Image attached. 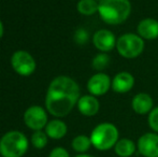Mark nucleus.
<instances>
[{
  "label": "nucleus",
  "instance_id": "obj_1",
  "mask_svg": "<svg viewBox=\"0 0 158 157\" xmlns=\"http://www.w3.org/2000/svg\"><path fill=\"white\" fill-rule=\"evenodd\" d=\"M80 99V87L69 76H57L51 82L45 97L46 110L56 118L68 115Z\"/></svg>",
  "mask_w": 158,
  "mask_h": 157
},
{
  "label": "nucleus",
  "instance_id": "obj_2",
  "mask_svg": "<svg viewBox=\"0 0 158 157\" xmlns=\"http://www.w3.org/2000/svg\"><path fill=\"white\" fill-rule=\"evenodd\" d=\"M98 13L104 23L119 25L130 15L131 3L129 0H100Z\"/></svg>",
  "mask_w": 158,
  "mask_h": 157
},
{
  "label": "nucleus",
  "instance_id": "obj_3",
  "mask_svg": "<svg viewBox=\"0 0 158 157\" xmlns=\"http://www.w3.org/2000/svg\"><path fill=\"white\" fill-rule=\"evenodd\" d=\"M93 147L98 151H109L114 149L119 140V131L112 123H100L93 129L89 136Z\"/></svg>",
  "mask_w": 158,
  "mask_h": 157
},
{
  "label": "nucleus",
  "instance_id": "obj_4",
  "mask_svg": "<svg viewBox=\"0 0 158 157\" xmlns=\"http://www.w3.org/2000/svg\"><path fill=\"white\" fill-rule=\"evenodd\" d=\"M29 142L21 131L12 130L0 139V155L2 157H22L26 154Z\"/></svg>",
  "mask_w": 158,
  "mask_h": 157
},
{
  "label": "nucleus",
  "instance_id": "obj_5",
  "mask_svg": "<svg viewBox=\"0 0 158 157\" xmlns=\"http://www.w3.org/2000/svg\"><path fill=\"white\" fill-rule=\"evenodd\" d=\"M144 40L138 34H124L117 39L116 50L122 57L127 59L137 58L144 51Z\"/></svg>",
  "mask_w": 158,
  "mask_h": 157
},
{
  "label": "nucleus",
  "instance_id": "obj_6",
  "mask_svg": "<svg viewBox=\"0 0 158 157\" xmlns=\"http://www.w3.org/2000/svg\"><path fill=\"white\" fill-rule=\"evenodd\" d=\"M11 65L17 74L28 76L35 70V61L33 57L26 51H17L12 55Z\"/></svg>",
  "mask_w": 158,
  "mask_h": 157
},
{
  "label": "nucleus",
  "instance_id": "obj_7",
  "mask_svg": "<svg viewBox=\"0 0 158 157\" xmlns=\"http://www.w3.org/2000/svg\"><path fill=\"white\" fill-rule=\"evenodd\" d=\"M24 122L26 126L30 129L35 130H41L48 125V114L43 108L39 105H32L28 108L24 113Z\"/></svg>",
  "mask_w": 158,
  "mask_h": 157
},
{
  "label": "nucleus",
  "instance_id": "obj_8",
  "mask_svg": "<svg viewBox=\"0 0 158 157\" xmlns=\"http://www.w3.org/2000/svg\"><path fill=\"white\" fill-rule=\"evenodd\" d=\"M137 150L143 157H158V134H143L137 142Z\"/></svg>",
  "mask_w": 158,
  "mask_h": 157
},
{
  "label": "nucleus",
  "instance_id": "obj_9",
  "mask_svg": "<svg viewBox=\"0 0 158 157\" xmlns=\"http://www.w3.org/2000/svg\"><path fill=\"white\" fill-rule=\"evenodd\" d=\"M111 85H112V81H111L110 76L106 73L99 72V73L94 74L88 80L87 89L90 93V95L98 97L106 94L111 88Z\"/></svg>",
  "mask_w": 158,
  "mask_h": 157
},
{
  "label": "nucleus",
  "instance_id": "obj_10",
  "mask_svg": "<svg viewBox=\"0 0 158 157\" xmlns=\"http://www.w3.org/2000/svg\"><path fill=\"white\" fill-rule=\"evenodd\" d=\"M117 39L114 34L108 29H100L96 31L93 37V43L95 48L101 53L111 52L114 48H116Z\"/></svg>",
  "mask_w": 158,
  "mask_h": 157
},
{
  "label": "nucleus",
  "instance_id": "obj_11",
  "mask_svg": "<svg viewBox=\"0 0 158 157\" xmlns=\"http://www.w3.org/2000/svg\"><path fill=\"white\" fill-rule=\"evenodd\" d=\"M135 85V78L131 73L123 71L117 73L112 80L111 88L117 94H126L130 92Z\"/></svg>",
  "mask_w": 158,
  "mask_h": 157
},
{
  "label": "nucleus",
  "instance_id": "obj_12",
  "mask_svg": "<svg viewBox=\"0 0 158 157\" xmlns=\"http://www.w3.org/2000/svg\"><path fill=\"white\" fill-rule=\"evenodd\" d=\"M137 34L142 39L155 40L158 38V21L155 19H144L138 24Z\"/></svg>",
  "mask_w": 158,
  "mask_h": 157
},
{
  "label": "nucleus",
  "instance_id": "obj_13",
  "mask_svg": "<svg viewBox=\"0 0 158 157\" xmlns=\"http://www.w3.org/2000/svg\"><path fill=\"white\" fill-rule=\"evenodd\" d=\"M153 105H154V101L152 97L146 93H139L133 97L131 101L132 110L140 115H145L150 113L153 110Z\"/></svg>",
  "mask_w": 158,
  "mask_h": 157
},
{
  "label": "nucleus",
  "instance_id": "obj_14",
  "mask_svg": "<svg viewBox=\"0 0 158 157\" xmlns=\"http://www.w3.org/2000/svg\"><path fill=\"white\" fill-rule=\"evenodd\" d=\"M77 109L84 116H94L99 112L100 103L97 97L93 95H85L80 97L77 101Z\"/></svg>",
  "mask_w": 158,
  "mask_h": 157
},
{
  "label": "nucleus",
  "instance_id": "obj_15",
  "mask_svg": "<svg viewBox=\"0 0 158 157\" xmlns=\"http://www.w3.org/2000/svg\"><path fill=\"white\" fill-rule=\"evenodd\" d=\"M68 127L66 123L60 119H53L48 123L45 126V132L48 136V138L54 139V140H59L63 139L67 134Z\"/></svg>",
  "mask_w": 158,
  "mask_h": 157
},
{
  "label": "nucleus",
  "instance_id": "obj_16",
  "mask_svg": "<svg viewBox=\"0 0 158 157\" xmlns=\"http://www.w3.org/2000/svg\"><path fill=\"white\" fill-rule=\"evenodd\" d=\"M135 151H138L137 143L128 138L119 139L114 147V152L118 157H131Z\"/></svg>",
  "mask_w": 158,
  "mask_h": 157
},
{
  "label": "nucleus",
  "instance_id": "obj_17",
  "mask_svg": "<svg viewBox=\"0 0 158 157\" xmlns=\"http://www.w3.org/2000/svg\"><path fill=\"white\" fill-rule=\"evenodd\" d=\"M71 147H72V149L77 153L85 154L89 151V149L93 147V144L89 137L85 136V134H79V136H77L72 140Z\"/></svg>",
  "mask_w": 158,
  "mask_h": 157
},
{
  "label": "nucleus",
  "instance_id": "obj_18",
  "mask_svg": "<svg viewBox=\"0 0 158 157\" xmlns=\"http://www.w3.org/2000/svg\"><path fill=\"white\" fill-rule=\"evenodd\" d=\"M77 9L83 15H93L98 12V3L95 0H80Z\"/></svg>",
  "mask_w": 158,
  "mask_h": 157
},
{
  "label": "nucleus",
  "instance_id": "obj_19",
  "mask_svg": "<svg viewBox=\"0 0 158 157\" xmlns=\"http://www.w3.org/2000/svg\"><path fill=\"white\" fill-rule=\"evenodd\" d=\"M48 136L46 132H43L42 130H37L32 134L31 136V143L35 149H44L48 144Z\"/></svg>",
  "mask_w": 158,
  "mask_h": 157
},
{
  "label": "nucleus",
  "instance_id": "obj_20",
  "mask_svg": "<svg viewBox=\"0 0 158 157\" xmlns=\"http://www.w3.org/2000/svg\"><path fill=\"white\" fill-rule=\"evenodd\" d=\"M110 64V56L106 53H100V54L96 55L93 59V68L97 71H102L104 70Z\"/></svg>",
  "mask_w": 158,
  "mask_h": 157
},
{
  "label": "nucleus",
  "instance_id": "obj_21",
  "mask_svg": "<svg viewBox=\"0 0 158 157\" xmlns=\"http://www.w3.org/2000/svg\"><path fill=\"white\" fill-rule=\"evenodd\" d=\"M148 123L150 128L153 130V132L158 134V107L153 108L152 111L148 113Z\"/></svg>",
  "mask_w": 158,
  "mask_h": 157
},
{
  "label": "nucleus",
  "instance_id": "obj_22",
  "mask_svg": "<svg viewBox=\"0 0 158 157\" xmlns=\"http://www.w3.org/2000/svg\"><path fill=\"white\" fill-rule=\"evenodd\" d=\"M48 157H70V155H69L68 151L64 147H57L51 151Z\"/></svg>",
  "mask_w": 158,
  "mask_h": 157
},
{
  "label": "nucleus",
  "instance_id": "obj_23",
  "mask_svg": "<svg viewBox=\"0 0 158 157\" xmlns=\"http://www.w3.org/2000/svg\"><path fill=\"white\" fill-rule=\"evenodd\" d=\"M75 41L77 42V43H80V44H83V43H85L86 41H87V39H88V34L86 32V30H84V29H77V32H75Z\"/></svg>",
  "mask_w": 158,
  "mask_h": 157
},
{
  "label": "nucleus",
  "instance_id": "obj_24",
  "mask_svg": "<svg viewBox=\"0 0 158 157\" xmlns=\"http://www.w3.org/2000/svg\"><path fill=\"white\" fill-rule=\"evenodd\" d=\"M75 157H96L94 155H90V154H87V153H85V154H79V155H77Z\"/></svg>",
  "mask_w": 158,
  "mask_h": 157
},
{
  "label": "nucleus",
  "instance_id": "obj_25",
  "mask_svg": "<svg viewBox=\"0 0 158 157\" xmlns=\"http://www.w3.org/2000/svg\"><path fill=\"white\" fill-rule=\"evenodd\" d=\"M2 36H3V25H2L1 21H0V39H1Z\"/></svg>",
  "mask_w": 158,
  "mask_h": 157
}]
</instances>
